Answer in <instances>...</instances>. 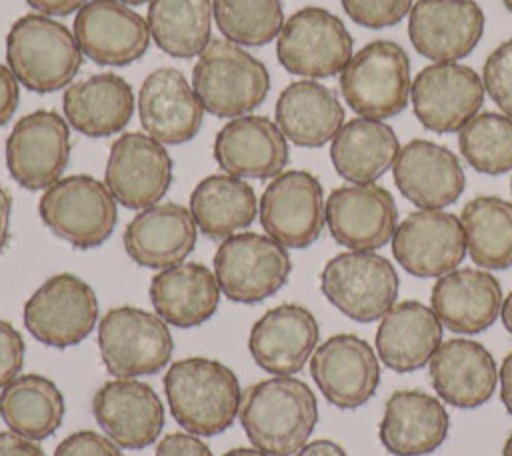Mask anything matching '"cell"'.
Listing matches in <instances>:
<instances>
[{
  "instance_id": "1",
  "label": "cell",
  "mask_w": 512,
  "mask_h": 456,
  "mask_svg": "<svg viewBox=\"0 0 512 456\" xmlns=\"http://www.w3.org/2000/svg\"><path fill=\"white\" fill-rule=\"evenodd\" d=\"M238 420L254 448L270 456H292L316 428L318 402L306 382L272 376L242 392Z\"/></svg>"
},
{
  "instance_id": "2",
  "label": "cell",
  "mask_w": 512,
  "mask_h": 456,
  "mask_svg": "<svg viewBox=\"0 0 512 456\" xmlns=\"http://www.w3.org/2000/svg\"><path fill=\"white\" fill-rule=\"evenodd\" d=\"M172 418L190 434L216 436L228 430L240 410L242 390L232 368L214 358L176 360L164 374Z\"/></svg>"
},
{
  "instance_id": "3",
  "label": "cell",
  "mask_w": 512,
  "mask_h": 456,
  "mask_svg": "<svg viewBox=\"0 0 512 456\" xmlns=\"http://www.w3.org/2000/svg\"><path fill=\"white\" fill-rule=\"evenodd\" d=\"M82 56L74 32L52 16L24 14L6 34L8 68L36 94L68 88L82 66Z\"/></svg>"
},
{
  "instance_id": "4",
  "label": "cell",
  "mask_w": 512,
  "mask_h": 456,
  "mask_svg": "<svg viewBox=\"0 0 512 456\" xmlns=\"http://www.w3.org/2000/svg\"><path fill=\"white\" fill-rule=\"evenodd\" d=\"M192 88L206 112L236 118L250 114L266 100L270 74L264 62L248 50L226 38H216L192 68Z\"/></svg>"
},
{
  "instance_id": "5",
  "label": "cell",
  "mask_w": 512,
  "mask_h": 456,
  "mask_svg": "<svg viewBox=\"0 0 512 456\" xmlns=\"http://www.w3.org/2000/svg\"><path fill=\"white\" fill-rule=\"evenodd\" d=\"M38 214L54 236L74 248L88 250L112 236L118 222V202L98 178L72 174L44 190Z\"/></svg>"
},
{
  "instance_id": "6",
  "label": "cell",
  "mask_w": 512,
  "mask_h": 456,
  "mask_svg": "<svg viewBox=\"0 0 512 456\" xmlns=\"http://www.w3.org/2000/svg\"><path fill=\"white\" fill-rule=\"evenodd\" d=\"M412 90L406 50L392 40L360 48L340 72V92L362 118H390L402 112Z\"/></svg>"
},
{
  "instance_id": "7",
  "label": "cell",
  "mask_w": 512,
  "mask_h": 456,
  "mask_svg": "<svg viewBox=\"0 0 512 456\" xmlns=\"http://www.w3.org/2000/svg\"><path fill=\"white\" fill-rule=\"evenodd\" d=\"M98 350L108 374L136 378L160 372L174 352V340L156 312L116 306L98 322Z\"/></svg>"
},
{
  "instance_id": "8",
  "label": "cell",
  "mask_w": 512,
  "mask_h": 456,
  "mask_svg": "<svg viewBox=\"0 0 512 456\" xmlns=\"http://www.w3.org/2000/svg\"><path fill=\"white\" fill-rule=\"evenodd\" d=\"M398 286L390 260L370 250L340 252L320 272L326 300L356 322L380 320L396 304Z\"/></svg>"
},
{
  "instance_id": "9",
  "label": "cell",
  "mask_w": 512,
  "mask_h": 456,
  "mask_svg": "<svg viewBox=\"0 0 512 456\" xmlns=\"http://www.w3.org/2000/svg\"><path fill=\"white\" fill-rule=\"evenodd\" d=\"M212 264L222 294L240 304L274 296L292 272L288 250L258 232H238L222 240Z\"/></svg>"
},
{
  "instance_id": "10",
  "label": "cell",
  "mask_w": 512,
  "mask_h": 456,
  "mask_svg": "<svg viewBox=\"0 0 512 456\" xmlns=\"http://www.w3.org/2000/svg\"><path fill=\"white\" fill-rule=\"evenodd\" d=\"M354 40L344 22L320 6L296 10L276 38V56L284 70L302 78H330L352 58Z\"/></svg>"
},
{
  "instance_id": "11",
  "label": "cell",
  "mask_w": 512,
  "mask_h": 456,
  "mask_svg": "<svg viewBox=\"0 0 512 456\" xmlns=\"http://www.w3.org/2000/svg\"><path fill=\"white\" fill-rule=\"evenodd\" d=\"M26 330L44 346L70 348L94 330L98 298L88 282L60 272L42 282L22 310Z\"/></svg>"
},
{
  "instance_id": "12",
  "label": "cell",
  "mask_w": 512,
  "mask_h": 456,
  "mask_svg": "<svg viewBox=\"0 0 512 456\" xmlns=\"http://www.w3.org/2000/svg\"><path fill=\"white\" fill-rule=\"evenodd\" d=\"M258 216L264 232L284 248H308L326 224L320 180L308 170H284L264 188Z\"/></svg>"
},
{
  "instance_id": "13",
  "label": "cell",
  "mask_w": 512,
  "mask_h": 456,
  "mask_svg": "<svg viewBox=\"0 0 512 456\" xmlns=\"http://www.w3.org/2000/svg\"><path fill=\"white\" fill-rule=\"evenodd\" d=\"M10 176L26 190H46L68 166L70 124L54 110L24 114L4 146Z\"/></svg>"
},
{
  "instance_id": "14",
  "label": "cell",
  "mask_w": 512,
  "mask_h": 456,
  "mask_svg": "<svg viewBox=\"0 0 512 456\" xmlns=\"http://www.w3.org/2000/svg\"><path fill=\"white\" fill-rule=\"evenodd\" d=\"M484 82L476 70L458 62L422 68L410 90L414 116L432 132H460L484 104Z\"/></svg>"
},
{
  "instance_id": "15",
  "label": "cell",
  "mask_w": 512,
  "mask_h": 456,
  "mask_svg": "<svg viewBox=\"0 0 512 456\" xmlns=\"http://www.w3.org/2000/svg\"><path fill=\"white\" fill-rule=\"evenodd\" d=\"M172 170L174 162L164 144L146 132H126L110 146L104 184L120 206L144 210L166 196Z\"/></svg>"
},
{
  "instance_id": "16",
  "label": "cell",
  "mask_w": 512,
  "mask_h": 456,
  "mask_svg": "<svg viewBox=\"0 0 512 456\" xmlns=\"http://www.w3.org/2000/svg\"><path fill=\"white\" fill-rule=\"evenodd\" d=\"M390 242L396 262L418 278H440L468 254L460 218L444 210L420 208L408 214Z\"/></svg>"
},
{
  "instance_id": "17",
  "label": "cell",
  "mask_w": 512,
  "mask_h": 456,
  "mask_svg": "<svg viewBox=\"0 0 512 456\" xmlns=\"http://www.w3.org/2000/svg\"><path fill=\"white\" fill-rule=\"evenodd\" d=\"M310 374L322 396L340 410L364 406L380 384L372 346L356 334H334L310 356Z\"/></svg>"
},
{
  "instance_id": "18",
  "label": "cell",
  "mask_w": 512,
  "mask_h": 456,
  "mask_svg": "<svg viewBox=\"0 0 512 456\" xmlns=\"http://www.w3.org/2000/svg\"><path fill=\"white\" fill-rule=\"evenodd\" d=\"M82 54L100 66H128L150 46L146 18L120 0H88L72 28Z\"/></svg>"
},
{
  "instance_id": "19",
  "label": "cell",
  "mask_w": 512,
  "mask_h": 456,
  "mask_svg": "<svg viewBox=\"0 0 512 456\" xmlns=\"http://www.w3.org/2000/svg\"><path fill=\"white\" fill-rule=\"evenodd\" d=\"M326 224L332 238L350 250H378L398 226L392 194L374 182L334 188L326 198Z\"/></svg>"
},
{
  "instance_id": "20",
  "label": "cell",
  "mask_w": 512,
  "mask_h": 456,
  "mask_svg": "<svg viewBox=\"0 0 512 456\" xmlns=\"http://www.w3.org/2000/svg\"><path fill=\"white\" fill-rule=\"evenodd\" d=\"M484 34V12L476 0H416L408 12V36L432 62L468 56Z\"/></svg>"
},
{
  "instance_id": "21",
  "label": "cell",
  "mask_w": 512,
  "mask_h": 456,
  "mask_svg": "<svg viewBox=\"0 0 512 456\" xmlns=\"http://www.w3.org/2000/svg\"><path fill=\"white\" fill-rule=\"evenodd\" d=\"M92 414L120 448L142 450L164 428V406L154 388L136 378H114L92 398Z\"/></svg>"
},
{
  "instance_id": "22",
  "label": "cell",
  "mask_w": 512,
  "mask_h": 456,
  "mask_svg": "<svg viewBox=\"0 0 512 456\" xmlns=\"http://www.w3.org/2000/svg\"><path fill=\"white\" fill-rule=\"evenodd\" d=\"M204 106L178 68H156L138 92V118L148 136L160 144L190 142L202 128Z\"/></svg>"
},
{
  "instance_id": "23",
  "label": "cell",
  "mask_w": 512,
  "mask_h": 456,
  "mask_svg": "<svg viewBox=\"0 0 512 456\" xmlns=\"http://www.w3.org/2000/svg\"><path fill=\"white\" fill-rule=\"evenodd\" d=\"M392 176L400 194L424 210H442L454 204L466 186L456 154L424 138L410 140L400 148Z\"/></svg>"
},
{
  "instance_id": "24",
  "label": "cell",
  "mask_w": 512,
  "mask_h": 456,
  "mask_svg": "<svg viewBox=\"0 0 512 456\" xmlns=\"http://www.w3.org/2000/svg\"><path fill=\"white\" fill-rule=\"evenodd\" d=\"M320 340L314 314L300 304L266 310L252 326L248 350L252 360L274 376H292L304 368Z\"/></svg>"
},
{
  "instance_id": "25",
  "label": "cell",
  "mask_w": 512,
  "mask_h": 456,
  "mask_svg": "<svg viewBox=\"0 0 512 456\" xmlns=\"http://www.w3.org/2000/svg\"><path fill=\"white\" fill-rule=\"evenodd\" d=\"M214 160L232 176L266 180L284 172L288 140L266 116L244 114L226 122L214 138Z\"/></svg>"
},
{
  "instance_id": "26",
  "label": "cell",
  "mask_w": 512,
  "mask_h": 456,
  "mask_svg": "<svg viewBox=\"0 0 512 456\" xmlns=\"http://www.w3.org/2000/svg\"><path fill=\"white\" fill-rule=\"evenodd\" d=\"M428 374L438 398L462 410L488 402L498 384L496 360L486 346L468 338L442 342L428 362Z\"/></svg>"
},
{
  "instance_id": "27",
  "label": "cell",
  "mask_w": 512,
  "mask_h": 456,
  "mask_svg": "<svg viewBox=\"0 0 512 456\" xmlns=\"http://www.w3.org/2000/svg\"><path fill=\"white\" fill-rule=\"evenodd\" d=\"M198 226L190 208L162 202L140 210L124 228V250L138 266L164 270L194 250Z\"/></svg>"
},
{
  "instance_id": "28",
  "label": "cell",
  "mask_w": 512,
  "mask_h": 456,
  "mask_svg": "<svg viewBox=\"0 0 512 456\" xmlns=\"http://www.w3.org/2000/svg\"><path fill=\"white\" fill-rule=\"evenodd\" d=\"M448 430V410L436 396L396 390L384 404L378 438L392 456H426L442 446Z\"/></svg>"
},
{
  "instance_id": "29",
  "label": "cell",
  "mask_w": 512,
  "mask_h": 456,
  "mask_svg": "<svg viewBox=\"0 0 512 456\" xmlns=\"http://www.w3.org/2000/svg\"><path fill=\"white\" fill-rule=\"evenodd\" d=\"M502 288L482 268H456L440 276L430 292V308L444 328L456 334H478L500 316Z\"/></svg>"
},
{
  "instance_id": "30",
  "label": "cell",
  "mask_w": 512,
  "mask_h": 456,
  "mask_svg": "<svg viewBox=\"0 0 512 456\" xmlns=\"http://www.w3.org/2000/svg\"><path fill=\"white\" fill-rule=\"evenodd\" d=\"M214 270L198 262H180L152 276L148 296L154 312L176 328H194L210 320L220 304Z\"/></svg>"
},
{
  "instance_id": "31",
  "label": "cell",
  "mask_w": 512,
  "mask_h": 456,
  "mask_svg": "<svg viewBox=\"0 0 512 456\" xmlns=\"http://www.w3.org/2000/svg\"><path fill=\"white\" fill-rule=\"evenodd\" d=\"M66 122L80 134L104 138L120 132L134 114V90L114 72L72 82L62 96Z\"/></svg>"
},
{
  "instance_id": "32",
  "label": "cell",
  "mask_w": 512,
  "mask_h": 456,
  "mask_svg": "<svg viewBox=\"0 0 512 456\" xmlns=\"http://www.w3.org/2000/svg\"><path fill=\"white\" fill-rule=\"evenodd\" d=\"M444 326L430 306L418 300L396 302L376 330L378 358L394 372H412L426 366L442 344Z\"/></svg>"
},
{
  "instance_id": "33",
  "label": "cell",
  "mask_w": 512,
  "mask_h": 456,
  "mask_svg": "<svg viewBox=\"0 0 512 456\" xmlns=\"http://www.w3.org/2000/svg\"><path fill=\"white\" fill-rule=\"evenodd\" d=\"M274 122L288 142L302 148H320L344 124V106L328 86L316 80H296L280 92Z\"/></svg>"
},
{
  "instance_id": "34",
  "label": "cell",
  "mask_w": 512,
  "mask_h": 456,
  "mask_svg": "<svg viewBox=\"0 0 512 456\" xmlns=\"http://www.w3.org/2000/svg\"><path fill=\"white\" fill-rule=\"evenodd\" d=\"M400 142L392 126L374 118H354L330 140L334 170L350 184H370L392 168Z\"/></svg>"
},
{
  "instance_id": "35",
  "label": "cell",
  "mask_w": 512,
  "mask_h": 456,
  "mask_svg": "<svg viewBox=\"0 0 512 456\" xmlns=\"http://www.w3.org/2000/svg\"><path fill=\"white\" fill-rule=\"evenodd\" d=\"M190 214L210 240H226L248 228L258 214L254 188L232 174H210L190 194Z\"/></svg>"
},
{
  "instance_id": "36",
  "label": "cell",
  "mask_w": 512,
  "mask_h": 456,
  "mask_svg": "<svg viewBox=\"0 0 512 456\" xmlns=\"http://www.w3.org/2000/svg\"><path fill=\"white\" fill-rule=\"evenodd\" d=\"M64 396L42 374H18L0 392V418L8 430L30 440H46L64 418Z\"/></svg>"
},
{
  "instance_id": "37",
  "label": "cell",
  "mask_w": 512,
  "mask_h": 456,
  "mask_svg": "<svg viewBox=\"0 0 512 456\" xmlns=\"http://www.w3.org/2000/svg\"><path fill=\"white\" fill-rule=\"evenodd\" d=\"M212 0H150L146 24L154 44L172 58H194L210 44Z\"/></svg>"
},
{
  "instance_id": "38",
  "label": "cell",
  "mask_w": 512,
  "mask_h": 456,
  "mask_svg": "<svg viewBox=\"0 0 512 456\" xmlns=\"http://www.w3.org/2000/svg\"><path fill=\"white\" fill-rule=\"evenodd\" d=\"M460 222L466 252L484 270L512 266V202L498 196H476L462 208Z\"/></svg>"
},
{
  "instance_id": "39",
  "label": "cell",
  "mask_w": 512,
  "mask_h": 456,
  "mask_svg": "<svg viewBox=\"0 0 512 456\" xmlns=\"http://www.w3.org/2000/svg\"><path fill=\"white\" fill-rule=\"evenodd\" d=\"M212 16L222 36L238 46H264L284 26L282 0H212Z\"/></svg>"
},
{
  "instance_id": "40",
  "label": "cell",
  "mask_w": 512,
  "mask_h": 456,
  "mask_svg": "<svg viewBox=\"0 0 512 456\" xmlns=\"http://www.w3.org/2000/svg\"><path fill=\"white\" fill-rule=\"evenodd\" d=\"M464 160L478 172L498 176L512 170V118L496 112H478L458 132Z\"/></svg>"
},
{
  "instance_id": "41",
  "label": "cell",
  "mask_w": 512,
  "mask_h": 456,
  "mask_svg": "<svg viewBox=\"0 0 512 456\" xmlns=\"http://www.w3.org/2000/svg\"><path fill=\"white\" fill-rule=\"evenodd\" d=\"M482 82L492 102L512 118V38L490 52L482 68Z\"/></svg>"
},
{
  "instance_id": "42",
  "label": "cell",
  "mask_w": 512,
  "mask_h": 456,
  "mask_svg": "<svg viewBox=\"0 0 512 456\" xmlns=\"http://www.w3.org/2000/svg\"><path fill=\"white\" fill-rule=\"evenodd\" d=\"M352 22L368 30L396 26L412 8L414 0H340Z\"/></svg>"
},
{
  "instance_id": "43",
  "label": "cell",
  "mask_w": 512,
  "mask_h": 456,
  "mask_svg": "<svg viewBox=\"0 0 512 456\" xmlns=\"http://www.w3.org/2000/svg\"><path fill=\"white\" fill-rule=\"evenodd\" d=\"M54 456H124L122 448L106 434L78 430L68 434L54 450Z\"/></svg>"
},
{
  "instance_id": "44",
  "label": "cell",
  "mask_w": 512,
  "mask_h": 456,
  "mask_svg": "<svg viewBox=\"0 0 512 456\" xmlns=\"http://www.w3.org/2000/svg\"><path fill=\"white\" fill-rule=\"evenodd\" d=\"M24 338L6 320L0 318V390L12 382L24 366Z\"/></svg>"
},
{
  "instance_id": "45",
  "label": "cell",
  "mask_w": 512,
  "mask_h": 456,
  "mask_svg": "<svg viewBox=\"0 0 512 456\" xmlns=\"http://www.w3.org/2000/svg\"><path fill=\"white\" fill-rule=\"evenodd\" d=\"M154 456H212V450L196 434L170 432L158 442Z\"/></svg>"
},
{
  "instance_id": "46",
  "label": "cell",
  "mask_w": 512,
  "mask_h": 456,
  "mask_svg": "<svg viewBox=\"0 0 512 456\" xmlns=\"http://www.w3.org/2000/svg\"><path fill=\"white\" fill-rule=\"evenodd\" d=\"M20 102V82L8 68V64L0 62V128L8 124L14 116Z\"/></svg>"
},
{
  "instance_id": "47",
  "label": "cell",
  "mask_w": 512,
  "mask_h": 456,
  "mask_svg": "<svg viewBox=\"0 0 512 456\" xmlns=\"http://www.w3.org/2000/svg\"><path fill=\"white\" fill-rule=\"evenodd\" d=\"M0 456H46V452L26 436L12 430H0Z\"/></svg>"
},
{
  "instance_id": "48",
  "label": "cell",
  "mask_w": 512,
  "mask_h": 456,
  "mask_svg": "<svg viewBox=\"0 0 512 456\" xmlns=\"http://www.w3.org/2000/svg\"><path fill=\"white\" fill-rule=\"evenodd\" d=\"M88 0H26L30 8L44 16H68L78 12Z\"/></svg>"
},
{
  "instance_id": "49",
  "label": "cell",
  "mask_w": 512,
  "mask_h": 456,
  "mask_svg": "<svg viewBox=\"0 0 512 456\" xmlns=\"http://www.w3.org/2000/svg\"><path fill=\"white\" fill-rule=\"evenodd\" d=\"M294 456H348V454L340 444L328 438H318V440L306 442Z\"/></svg>"
},
{
  "instance_id": "50",
  "label": "cell",
  "mask_w": 512,
  "mask_h": 456,
  "mask_svg": "<svg viewBox=\"0 0 512 456\" xmlns=\"http://www.w3.org/2000/svg\"><path fill=\"white\" fill-rule=\"evenodd\" d=\"M498 382H500V400L506 412L512 416V352H508L500 364Z\"/></svg>"
},
{
  "instance_id": "51",
  "label": "cell",
  "mask_w": 512,
  "mask_h": 456,
  "mask_svg": "<svg viewBox=\"0 0 512 456\" xmlns=\"http://www.w3.org/2000/svg\"><path fill=\"white\" fill-rule=\"evenodd\" d=\"M10 216H12V196L0 184V254L10 242Z\"/></svg>"
},
{
  "instance_id": "52",
  "label": "cell",
  "mask_w": 512,
  "mask_h": 456,
  "mask_svg": "<svg viewBox=\"0 0 512 456\" xmlns=\"http://www.w3.org/2000/svg\"><path fill=\"white\" fill-rule=\"evenodd\" d=\"M500 318L504 328L508 330V334L512 336V292L502 300V308H500Z\"/></svg>"
},
{
  "instance_id": "53",
  "label": "cell",
  "mask_w": 512,
  "mask_h": 456,
  "mask_svg": "<svg viewBox=\"0 0 512 456\" xmlns=\"http://www.w3.org/2000/svg\"><path fill=\"white\" fill-rule=\"evenodd\" d=\"M222 456H270V454H266V452H262L258 448H244V446H240V448H232V450L224 452Z\"/></svg>"
},
{
  "instance_id": "54",
  "label": "cell",
  "mask_w": 512,
  "mask_h": 456,
  "mask_svg": "<svg viewBox=\"0 0 512 456\" xmlns=\"http://www.w3.org/2000/svg\"><path fill=\"white\" fill-rule=\"evenodd\" d=\"M502 456H512V434L506 438L504 448H502Z\"/></svg>"
},
{
  "instance_id": "55",
  "label": "cell",
  "mask_w": 512,
  "mask_h": 456,
  "mask_svg": "<svg viewBox=\"0 0 512 456\" xmlns=\"http://www.w3.org/2000/svg\"><path fill=\"white\" fill-rule=\"evenodd\" d=\"M120 2H124L128 6H138V4H144V2H150V0H120Z\"/></svg>"
},
{
  "instance_id": "56",
  "label": "cell",
  "mask_w": 512,
  "mask_h": 456,
  "mask_svg": "<svg viewBox=\"0 0 512 456\" xmlns=\"http://www.w3.org/2000/svg\"><path fill=\"white\" fill-rule=\"evenodd\" d=\"M502 2H504L506 10H508V12H512V0H502Z\"/></svg>"
},
{
  "instance_id": "57",
  "label": "cell",
  "mask_w": 512,
  "mask_h": 456,
  "mask_svg": "<svg viewBox=\"0 0 512 456\" xmlns=\"http://www.w3.org/2000/svg\"><path fill=\"white\" fill-rule=\"evenodd\" d=\"M510 192H512V180H510Z\"/></svg>"
}]
</instances>
